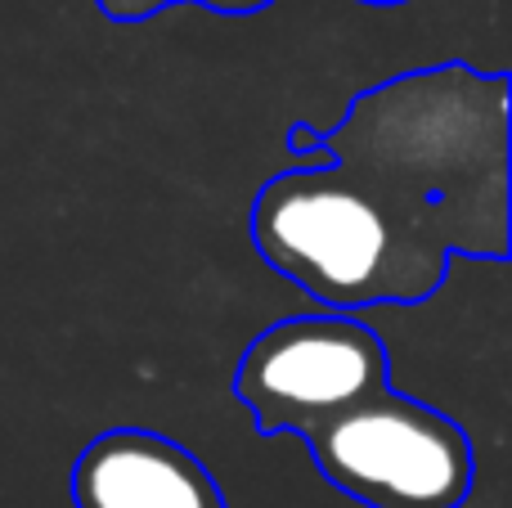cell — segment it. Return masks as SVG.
<instances>
[{
  "mask_svg": "<svg viewBox=\"0 0 512 508\" xmlns=\"http://www.w3.org/2000/svg\"><path fill=\"white\" fill-rule=\"evenodd\" d=\"M508 99V72L459 59L360 90L328 167L256 189L252 248L337 315L427 302L459 257L508 261Z\"/></svg>",
  "mask_w": 512,
  "mask_h": 508,
  "instance_id": "obj_1",
  "label": "cell"
},
{
  "mask_svg": "<svg viewBox=\"0 0 512 508\" xmlns=\"http://www.w3.org/2000/svg\"><path fill=\"white\" fill-rule=\"evenodd\" d=\"M328 486L364 508H463L477 459L450 414L382 387L301 432Z\"/></svg>",
  "mask_w": 512,
  "mask_h": 508,
  "instance_id": "obj_2",
  "label": "cell"
},
{
  "mask_svg": "<svg viewBox=\"0 0 512 508\" xmlns=\"http://www.w3.org/2000/svg\"><path fill=\"white\" fill-rule=\"evenodd\" d=\"M382 387H391L387 342L337 311L288 315L261 329L234 374V396L261 437H301Z\"/></svg>",
  "mask_w": 512,
  "mask_h": 508,
  "instance_id": "obj_3",
  "label": "cell"
},
{
  "mask_svg": "<svg viewBox=\"0 0 512 508\" xmlns=\"http://www.w3.org/2000/svg\"><path fill=\"white\" fill-rule=\"evenodd\" d=\"M72 508H230L207 464L149 428H108L77 455Z\"/></svg>",
  "mask_w": 512,
  "mask_h": 508,
  "instance_id": "obj_4",
  "label": "cell"
},
{
  "mask_svg": "<svg viewBox=\"0 0 512 508\" xmlns=\"http://www.w3.org/2000/svg\"><path fill=\"white\" fill-rule=\"evenodd\" d=\"M99 14L113 18V23H144V18L162 14L171 5H198V9H212V14H230V18H243V14H261L270 9L274 0H95Z\"/></svg>",
  "mask_w": 512,
  "mask_h": 508,
  "instance_id": "obj_5",
  "label": "cell"
},
{
  "mask_svg": "<svg viewBox=\"0 0 512 508\" xmlns=\"http://www.w3.org/2000/svg\"><path fill=\"white\" fill-rule=\"evenodd\" d=\"M324 144V135L319 131H310L306 122H297V126H288V153L297 158V153H310V149H319Z\"/></svg>",
  "mask_w": 512,
  "mask_h": 508,
  "instance_id": "obj_6",
  "label": "cell"
},
{
  "mask_svg": "<svg viewBox=\"0 0 512 508\" xmlns=\"http://www.w3.org/2000/svg\"><path fill=\"white\" fill-rule=\"evenodd\" d=\"M360 5H382L387 9V5H409V0H360Z\"/></svg>",
  "mask_w": 512,
  "mask_h": 508,
  "instance_id": "obj_7",
  "label": "cell"
}]
</instances>
